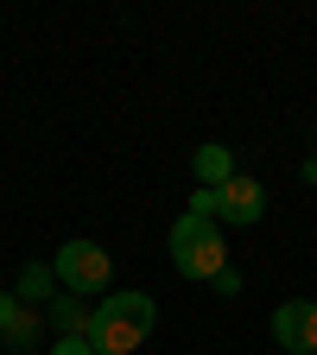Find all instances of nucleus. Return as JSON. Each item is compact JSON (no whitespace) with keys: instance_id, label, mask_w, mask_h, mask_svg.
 Instances as JSON below:
<instances>
[{"instance_id":"nucleus-11","label":"nucleus","mask_w":317,"mask_h":355,"mask_svg":"<svg viewBox=\"0 0 317 355\" xmlns=\"http://www.w3.org/2000/svg\"><path fill=\"white\" fill-rule=\"evenodd\" d=\"M209 286H216V292H229V298H235V292H241V273H235V266H222V273H216Z\"/></svg>"},{"instance_id":"nucleus-2","label":"nucleus","mask_w":317,"mask_h":355,"mask_svg":"<svg viewBox=\"0 0 317 355\" xmlns=\"http://www.w3.org/2000/svg\"><path fill=\"white\" fill-rule=\"evenodd\" d=\"M165 254L178 266V279H216L222 266H229V241H222V229H216L209 216H191V209L171 222Z\"/></svg>"},{"instance_id":"nucleus-8","label":"nucleus","mask_w":317,"mask_h":355,"mask_svg":"<svg viewBox=\"0 0 317 355\" xmlns=\"http://www.w3.org/2000/svg\"><path fill=\"white\" fill-rule=\"evenodd\" d=\"M13 298L26 304V311H44V304H51L58 298V279H51V266H19V279H13Z\"/></svg>"},{"instance_id":"nucleus-5","label":"nucleus","mask_w":317,"mask_h":355,"mask_svg":"<svg viewBox=\"0 0 317 355\" xmlns=\"http://www.w3.org/2000/svg\"><path fill=\"white\" fill-rule=\"evenodd\" d=\"M273 343L286 355H317V298H292L273 311Z\"/></svg>"},{"instance_id":"nucleus-9","label":"nucleus","mask_w":317,"mask_h":355,"mask_svg":"<svg viewBox=\"0 0 317 355\" xmlns=\"http://www.w3.org/2000/svg\"><path fill=\"white\" fill-rule=\"evenodd\" d=\"M44 311H51V324H58V336H89V298H51V304H44Z\"/></svg>"},{"instance_id":"nucleus-7","label":"nucleus","mask_w":317,"mask_h":355,"mask_svg":"<svg viewBox=\"0 0 317 355\" xmlns=\"http://www.w3.org/2000/svg\"><path fill=\"white\" fill-rule=\"evenodd\" d=\"M191 171H197V191H216V184H229V178H235V153L209 140V146L191 153Z\"/></svg>"},{"instance_id":"nucleus-3","label":"nucleus","mask_w":317,"mask_h":355,"mask_svg":"<svg viewBox=\"0 0 317 355\" xmlns=\"http://www.w3.org/2000/svg\"><path fill=\"white\" fill-rule=\"evenodd\" d=\"M51 279L70 292V298H102L108 279H114V254L102 241H64L58 260H51Z\"/></svg>"},{"instance_id":"nucleus-4","label":"nucleus","mask_w":317,"mask_h":355,"mask_svg":"<svg viewBox=\"0 0 317 355\" xmlns=\"http://www.w3.org/2000/svg\"><path fill=\"white\" fill-rule=\"evenodd\" d=\"M191 216H209L216 229L222 222H235V229H248V222L266 216V184L260 178H229V184H216V191H191Z\"/></svg>"},{"instance_id":"nucleus-10","label":"nucleus","mask_w":317,"mask_h":355,"mask_svg":"<svg viewBox=\"0 0 317 355\" xmlns=\"http://www.w3.org/2000/svg\"><path fill=\"white\" fill-rule=\"evenodd\" d=\"M51 355H96V349H89V336H58Z\"/></svg>"},{"instance_id":"nucleus-1","label":"nucleus","mask_w":317,"mask_h":355,"mask_svg":"<svg viewBox=\"0 0 317 355\" xmlns=\"http://www.w3.org/2000/svg\"><path fill=\"white\" fill-rule=\"evenodd\" d=\"M159 324V304L146 292H102V304L89 311V349L96 355H133Z\"/></svg>"},{"instance_id":"nucleus-6","label":"nucleus","mask_w":317,"mask_h":355,"mask_svg":"<svg viewBox=\"0 0 317 355\" xmlns=\"http://www.w3.org/2000/svg\"><path fill=\"white\" fill-rule=\"evenodd\" d=\"M0 336H7L13 349H32L38 343V311H26L13 292H0Z\"/></svg>"}]
</instances>
